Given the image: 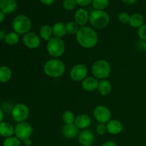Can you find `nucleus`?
Listing matches in <instances>:
<instances>
[{"label": "nucleus", "mask_w": 146, "mask_h": 146, "mask_svg": "<svg viewBox=\"0 0 146 146\" xmlns=\"http://www.w3.org/2000/svg\"><path fill=\"white\" fill-rule=\"evenodd\" d=\"M109 4V0H93V7L96 10H104Z\"/></svg>", "instance_id": "nucleus-29"}, {"label": "nucleus", "mask_w": 146, "mask_h": 146, "mask_svg": "<svg viewBox=\"0 0 146 146\" xmlns=\"http://www.w3.org/2000/svg\"><path fill=\"white\" fill-rule=\"evenodd\" d=\"M101 146H118L117 143L113 141H106L105 143L102 144Z\"/></svg>", "instance_id": "nucleus-35"}, {"label": "nucleus", "mask_w": 146, "mask_h": 146, "mask_svg": "<svg viewBox=\"0 0 146 146\" xmlns=\"http://www.w3.org/2000/svg\"><path fill=\"white\" fill-rule=\"evenodd\" d=\"M96 133L98 135H104L107 132L106 124L98 123L96 127Z\"/></svg>", "instance_id": "nucleus-33"}, {"label": "nucleus", "mask_w": 146, "mask_h": 146, "mask_svg": "<svg viewBox=\"0 0 146 146\" xmlns=\"http://www.w3.org/2000/svg\"><path fill=\"white\" fill-rule=\"evenodd\" d=\"M46 50L52 58H59L64 55L66 51L65 42L62 38L53 36L47 41Z\"/></svg>", "instance_id": "nucleus-5"}, {"label": "nucleus", "mask_w": 146, "mask_h": 146, "mask_svg": "<svg viewBox=\"0 0 146 146\" xmlns=\"http://www.w3.org/2000/svg\"><path fill=\"white\" fill-rule=\"evenodd\" d=\"M138 38L141 39V41H146V24H143L141 27L138 29L137 31Z\"/></svg>", "instance_id": "nucleus-31"}, {"label": "nucleus", "mask_w": 146, "mask_h": 146, "mask_svg": "<svg viewBox=\"0 0 146 146\" xmlns=\"http://www.w3.org/2000/svg\"><path fill=\"white\" fill-rule=\"evenodd\" d=\"M145 146H146V144H145Z\"/></svg>", "instance_id": "nucleus-43"}, {"label": "nucleus", "mask_w": 146, "mask_h": 146, "mask_svg": "<svg viewBox=\"0 0 146 146\" xmlns=\"http://www.w3.org/2000/svg\"><path fill=\"white\" fill-rule=\"evenodd\" d=\"M75 114L71 111H66L63 113L61 115V119L64 124H72L74 123L76 119Z\"/></svg>", "instance_id": "nucleus-26"}, {"label": "nucleus", "mask_w": 146, "mask_h": 146, "mask_svg": "<svg viewBox=\"0 0 146 146\" xmlns=\"http://www.w3.org/2000/svg\"><path fill=\"white\" fill-rule=\"evenodd\" d=\"M130 19H131V15L128 12H121L118 15V20L120 22L123 24H126L129 23Z\"/></svg>", "instance_id": "nucleus-32"}, {"label": "nucleus", "mask_w": 146, "mask_h": 146, "mask_svg": "<svg viewBox=\"0 0 146 146\" xmlns=\"http://www.w3.org/2000/svg\"><path fill=\"white\" fill-rule=\"evenodd\" d=\"M33 134V128L29 123H19L14 127V135L22 142L25 139L31 138Z\"/></svg>", "instance_id": "nucleus-9"}, {"label": "nucleus", "mask_w": 146, "mask_h": 146, "mask_svg": "<svg viewBox=\"0 0 146 146\" xmlns=\"http://www.w3.org/2000/svg\"><path fill=\"white\" fill-rule=\"evenodd\" d=\"M7 34V33L4 30H0V40H2V39L4 40Z\"/></svg>", "instance_id": "nucleus-39"}, {"label": "nucleus", "mask_w": 146, "mask_h": 146, "mask_svg": "<svg viewBox=\"0 0 146 146\" xmlns=\"http://www.w3.org/2000/svg\"><path fill=\"white\" fill-rule=\"evenodd\" d=\"M21 141L16 136H11L5 138L3 146H21Z\"/></svg>", "instance_id": "nucleus-28"}, {"label": "nucleus", "mask_w": 146, "mask_h": 146, "mask_svg": "<svg viewBox=\"0 0 146 146\" xmlns=\"http://www.w3.org/2000/svg\"><path fill=\"white\" fill-rule=\"evenodd\" d=\"M12 28L14 31L19 35H24L29 32L31 29V21L27 16L18 15L13 19Z\"/></svg>", "instance_id": "nucleus-6"}, {"label": "nucleus", "mask_w": 146, "mask_h": 146, "mask_svg": "<svg viewBox=\"0 0 146 146\" xmlns=\"http://www.w3.org/2000/svg\"><path fill=\"white\" fill-rule=\"evenodd\" d=\"M39 36L41 39L45 41H48L54 36L53 35L52 27L49 25H43L39 29Z\"/></svg>", "instance_id": "nucleus-22"}, {"label": "nucleus", "mask_w": 146, "mask_h": 146, "mask_svg": "<svg viewBox=\"0 0 146 146\" xmlns=\"http://www.w3.org/2000/svg\"><path fill=\"white\" fill-rule=\"evenodd\" d=\"M111 73V66L109 62L105 59L96 61L91 66V74L98 80L107 79Z\"/></svg>", "instance_id": "nucleus-4"}, {"label": "nucleus", "mask_w": 146, "mask_h": 146, "mask_svg": "<svg viewBox=\"0 0 146 146\" xmlns=\"http://www.w3.org/2000/svg\"><path fill=\"white\" fill-rule=\"evenodd\" d=\"M12 76L11 69L7 66H0V82L7 83L11 80Z\"/></svg>", "instance_id": "nucleus-24"}, {"label": "nucleus", "mask_w": 146, "mask_h": 146, "mask_svg": "<svg viewBox=\"0 0 146 146\" xmlns=\"http://www.w3.org/2000/svg\"><path fill=\"white\" fill-rule=\"evenodd\" d=\"M93 115L98 123L106 124L112 118V113L109 108L104 105H99L95 107L93 111Z\"/></svg>", "instance_id": "nucleus-8"}, {"label": "nucleus", "mask_w": 146, "mask_h": 146, "mask_svg": "<svg viewBox=\"0 0 146 146\" xmlns=\"http://www.w3.org/2000/svg\"><path fill=\"white\" fill-rule=\"evenodd\" d=\"M76 4L75 0H64L63 2V7L67 11H72L76 8Z\"/></svg>", "instance_id": "nucleus-30"}, {"label": "nucleus", "mask_w": 146, "mask_h": 146, "mask_svg": "<svg viewBox=\"0 0 146 146\" xmlns=\"http://www.w3.org/2000/svg\"><path fill=\"white\" fill-rule=\"evenodd\" d=\"M76 4L81 7H86L93 2V0H75Z\"/></svg>", "instance_id": "nucleus-34"}, {"label": "nucleus", "mask_w": 146, "mask_h": 146, "mask_svg": "<svg viewBox=\"0 0 146 146\" xmlns=\"http://www.w3.org/2000/svg\"><path fill=\"white\" fill-rule=\"evenodd\" d=\"M90 14L84 9H78L74 13V21L80 27H86V24L89 22Z\"/></svg>", "instance_id": "nucleus-13"}, {"label": "nucleus", "mask_w": 146, "mask_h": 146, "mask_svg": "<svg viewBox=\"0 0 146 146\" xmlns=\"http://www.w3.org/2000/svg\"><path fill=\"white\" fill-rule=\"evenodd\" d=\"M53 35L55 37L62 38L67 34L66 29V24L61 22H56L52 27Z\"/></svg>", "instance_id": "nucleus-21"}, {"label": "nucleus", "mask_w": 146, "mask_h": 146, "mask_svg": "<svg viewBox=\"0 0 146 146\" xmlns=\"http://www.w3.org/2000/svg\"><path fill=\"white\" fill-rule=\"evenodd\" d=\"M122 1L127 5H133V4H135L138 1V0H122Z\"/></svg>", "instance_id": "nucleus-38"}, {"label": "nucleus", "mask_w": 146, "mask_h": 146, "mask_svg": "<svg viewBox=\"0 0 146 146\" xmlns=\"http://www.w3.org/2000/svg\"><path fill=\"white\" fill-rule=\"evenodd\" d=\"M4 19H5V14L2 11H0V23L2 22L4 20Z\"/></svg>", "instance_id": "nucleus-42"}, {"label": "nucleus", "mask_w": 146, "mask_h": 146, "mask_svg": "<svg viewBox=\"0 0 146 146\" xmlns=\"http://www.w3.org/2000/svg\"><path fill=\"white\" fill-rule=\"evenodd\" d=\"M11 113L13 119L18 123L25 122L29 116V109L27 105L19 103L13 107Z\"/></svg>", "instance_id": "nucleus-7"}, {"label": "nucleus", "mask_w": 146, "mask_h": 146, "mask_svg": "<svg viewBox=\"0 0 146 146\" xmlns=\"http://www.w3.org/2000/svg\"><path fill=\"white\" fill-rule=\"evenodd\" d=\"M22 142L25 146H31V145L33 144V141L31 139V138L25 139L24 141H22Z\"/></svg>", "instance_id": "nucleus-37"}, {"label": "nucleus", "mask_w": 146, "mask_h": 146, "mask_svg": "<svg viewBox=\"0 0 146 146\" xmlns=\"http://www.w3.org/2000/svg\"><path fill=\"white\" fill-rule=\"evenodd\" d=\"M89 23L94 29H104L110 23V16L104 10H94L90 13Z\"/></svg>", "instance_id": "nucleus-3"}, {"label": "nucleus", "mask_w": 146, "mask_h": 146, "mask_svg": "<svg viewBox=\"0 0 146 146\" xmlns=\"http://www.w3.org/2000/svg\"><path fill=\"white\" fill-rule=\"evenodd\" d=\"M74 124L80 130L87 129L91 124V118L88 114H79L76 117Z\"/></svg>", "instance_id": "nucleus-16"}, {"label": "nucleus", "mask_w": 146, "mask_h": 146, "mask_svg": "<svg viewBox=\"0 0 146 146\" xmlns=\"http://www.w3.org/2000/svg\"><path fill=\"white\" fill-rule=\"evenodd\" d=\"M130 26L132 28L138 29L140 27L144 24V17L143 16L139 13H135V14H132L131 16L129 23Z\"/></svg>", "instance_id": "nucleus-23"}, {"label": "nucleus", "mask_w": 146, "mask_h": 146, "mask_svg": "<svg viewBox=\"0 0 146 146\" xmlns=\"http://www.w3.org/2000/svg\"><path fill=\"white\" fill-rule=\"evenodd\" d=\"M20 35L16 33L15 31H11L8 33L4 38V41L9 46H14L17 44L19 41Z\"/></svg>", "instance_id": "nucleus-25"}, {"label": "nucleus", "mask_w": 146, "mask_h": 146, "mask_svg": "<svg viewBox=\"0 0 146 146\" xmlns=\"http://www.w3.org/2000/svg\"><path fill=\"white\" fill-rule=\"evenodd\" d=\"M78 141L81 146H91L95 141V135L90 130H83L78 134Z\"/></svg>", "instance_id": "nucleus-12"}, {"label": "nucleus", "mask_w": 146, "mask_h": 146, "mask_svg": "<svg viewBox=\"0 0 146 146\" xmlns=\"http://www.w3.org/2000/svg\"><path fill=\"white\" fill-rule=\"evenodd\" d=\"M78 128L76 126L74 123L72 124H64L61 129V133L63 136L68 139L75 138L78 135Z\"/></svg>", "instance_id": "nucleus-17"}, {"label": "nucleus", "mask_w": 146, "mask_h": 146, "mask_svg": "<svg viewBox=\"0 0 146 146\" xmlns=\"http://www.w3.org/2000/svg\"><path fill=\"white\" fill-rule=\"evenodd\" d=\"M99 81L94 76H87L81 81V88L86 92H94L97 91Z\"/></svg>", "instance_id": "nucleus-14"}, {"label": "nucleus", "mask_w": 146, "mask_h": 146, "mask_svg": "<svg viewBox=\"0 0 146 146\" xmlns=\"http://www.w3.org/2000/svg\"><path fill=\"white\" fill-rule=\"evenodd\" d=\"M22 43L24 46L29 49H35L39 46L41 44V38L39 35L34 32H28L22 36Z\"/></svg>", "instance_id": "nucleus-11"}, {"label": "nucleus", "mask_w": 146, "mask_h": 146, "mask_svg": "<svg viewBox=\"0 0 146 146\" xmlns=\"http://www.w3.org/2000/svg\"><path fill=\"white\" fill-rule=\"evenodd\" d=\"M112 91V85L111 82L107 79H104L99 81L97 91L102 96H106L109 95Z\"/></svg>", "instance_id": "nucleus-19"}, {"label": "nucleus", "mask_w": 146, "mask_h": 146, "mask_svg": "<svg viewBox=\"0 0 146 146\" xmlns=\"http://www.w3.org/2000/svg\"><path fill=\"white\" fill-rule=\"evenodd\" d=\"M140 46L146 52V41H141V42H140Z\"/></svg>", "instance_id": "nucleus-40"}, {"label": "nucleus", "mask_w": 146, "mask_h": 146, "mask_svg": "<svg viewBox=\"0 0 146 146\" xmlns=\"http://www.w3.org/2000/svg\"><path fill=\"white\" fill-rule=\"evenodd\" d=\"M41 3L43 4L46 6H50L52 5L54 2H55V0H40Z\"/></svg>", "instance_id": "nucleus-36"}, {"label": "nucleus", "mask_w": 146, "mask_h": 146, "mask_svg": "<svg viewBox=\"0 0 146 146\" xmlns=\"http://www.w3.org/2000/svg\"><path fill=\"white\" fill-rule=\"evenodd\" d=\"M81 27L76 24L74 21H68L66 24V29L67 34L69 35H76L78 30Z\"/></svg>", "instance_id": "nucleus-27"}, {"label": "nucleus", "mask_w": 146, "mask_h": 146, "mask_svg": "<svg viewBox=\"0 0 146 146\" xmlns=\"http://www.w3.org/2000/svg\"><path fill=\"white\" fill-rule=\"evenodd\" d=\"M43 71L45 75L50 78H60L65 73L66 65L59 58H52L46 61L43 66Z\"/></svg>", "instance_id": "nucleus-2"}, {"label": "nucleus", "mask_w": 146, "mask_h": 146, "mask_svg": "<svg viewBox=\"0 0 146 146\" xmlns=\"http://www.w3.org/2000/svg\"><path fill=\"white\" fill-rule=\"evenodd\" d=\"M76 40L80 46L89 49L95 47L98 41V36L96 29L90 27H81L76 35Z\"/></svg>", "instance_id": "nucleus-1"}, {"label": "nucleus", "mask_w": 146, "mask_h": 146, "mask_svg": "<svg viewBox=\"0 0 146 146\" xmlns=\"http://www.w3.org/2000/svg\"><path fill=\"white\" fill-rule=\"evenodd\" d=\"M4 112H3L2 109H1V108H0V123L3 122V120H4Z\"/></svg>", "instance_id": "nucleus-41"}, {"label": "nucleus", "mask_w": 146, "mask_h": 146, "mask_svg": "<svg viewBox=\"0 0 146 146\" xmlns=\"http://www.w3.org/2000/svg\"><path fill=\"white\" fill-rule=\"evenodd\" d=\"M107 132L111 135H118L123 131V125L120 121L111 119L106 123Z\"/></svg>", "instance_id": "nucleus-15"}, {"label": "nucleus", "mask_w": 146, "mask_h": 146, "mask_svg": "<svg viewBox=\"0 0 146 146\" xmlns=\"http://www.w3.org/2000/svg\"><path fill=\"white\" fill-rule=\"evenodd\" d=\"M17 8V0H0V11L4 14H12Z\"/></svg>", "instance_id": "nucleus-18"}, {"label": "nucleus", "mask_w": 146, "mask_h": 146, "mask_svg": "<svg viewBox=\"0 0 146 146\" xmlns=\"http://www.w3.org/2000/svg\"><path fill=\"white\" fill-rule=\"evenodd\" d=\"M14 134V128L11 123L8 122H4L0 123V135L7 138L13 136Z\"/></svg>", "instance_id": "nucleus-20"}, {"label": "nucleus", "mask_w": 146, "mask_h": 146, "mask_svg": "<svg viewBox=\"0 0 146 146\" xmlns=\"http://www.w3.org/2000/svg\"><path fill=\"white\" fill-rule=\"evenodd\" d=\"M88 73V70L86 66L82 64H76L70 70V78L72 81L79 82L86 78Z\"/></svg>", "instance_id": "nucleus-10"}]
</instances>
